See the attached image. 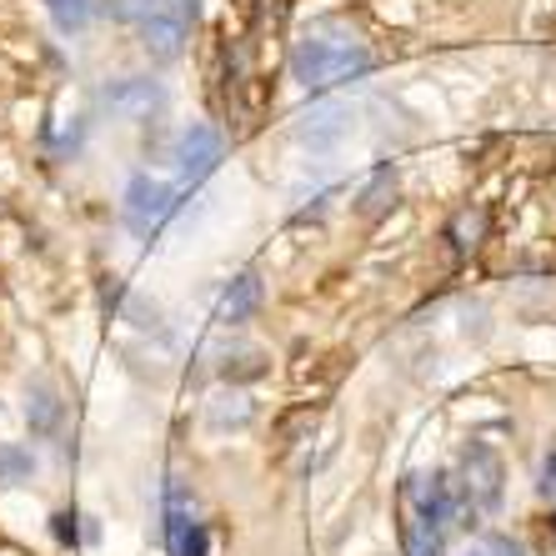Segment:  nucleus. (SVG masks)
<instances>
[{"label": "nucleus", "instance_id": "nucleus-6", "mask_svg": "<svg viewBox=\"0 0 556 556\" xmlns=\"http://www.w3.org/2000/svg\"><path fill=\"white\" fill-rule=\"evenodd\" d=\"M166 546H170V556H211V536L191 517V502H186L181 481L166 486Z\"/></svg>", "mask_w": 556, "mask_h": 556}, {"label": "nucleus", "instance_id": "nucleus-12", "mask_svg": "<svg viewBox=\"0 0 556 556\" xmlns=\"http://www.w3.org/2000/svg\"><path fill=\"white\" fill-rule=\"evenodd\" d=\"M30 471H36V456L15 441H0V486H21L30 481Z\"/></svg>", "mask_w": 556, "mask_h": 556}, {"label": "nucleus", "instance_id": "nucleus-1", "mask_svg": "<svg viewBox=\"0 0 556 556\" xmlns=\"http://www.w3.org/2000/svg\"><path fill=\"white\" fill-rule=\"evenodd\" d=\"M362 71H371V51L351 36H306L291 51V80L306 91H326L341 80H356Z\"/></svg>", "mask_w": 556, "mask_h": 556}, {"label": "nucleus", "instance_id": "nucleus-14", "mask_svg": "<svg viewBox=\"0 0 556 556\" xmlns=\"http://www.w3.org/2000/svg\"><path fill=\"white\" fill-rule=\"evenodd\" d=\"M387 195H396V170H376V181L366 186V195H362V211L366 216L387 211Z\"/></svg>", "mask_w": 556, "mask_h": 556}, {"label": "nucleus", "instance_id": "nucleus-2", "mask_svg": "<svg viewBox=\"0 0 556 556\" xmlns=\"http://www.w3.org/2000/svg\"><path fill=\"white\" fill-rule=\"evenodd\" d=\"M166 86L155 76H116L111 86H101V105L116 121H130V126H146V121L166 116Z\"/></svg>", "mask_w": 556, "mask_h": 556}, {"label": "nucleus", "instance_id": "nucleus-10", "mask_svg": "<svg viewBox=\"0 0 556 556\" xmlns=\"http://www.w3.org/2000/svg\"><path fill=\"white\" fill-rule=\"evenodd\" d=\"M256 306H261V281L247 271V276H236V281L226 286V296H220V306H216V321L220 326H241V321L256 316Z\"/></svg>", "mask_w": 556, "mask_h": 556}, {"label": "nucleus", "instance_id": "nucleus-7", "mask_svg": "<svg viewBox=\"0 0 556 556\" xmlns=\"http://www.w3.org/2000/svg\"><path fill=\"white\" fill-rule=\"evenodd\" d=\"M220 155H226V141H220V130L206 126V121H191V126L176 136V166H181L186 181L211 176V170L220 166Z\"/></svg>", "mask_w": 556, "mask_h": 556}, {"label": "nucleus", "instance_id": "nucleus-3", "mask_svg": "<svg viewBox=\"0 0 556 556\" xmlns=\"http://www.w3.org/2000/svg\"><path fill=\"white\" fill-rule=\"evenodd\" d=\"M191 21H195V0H170L161 11H151L141 21V51L151 61H176L186 51V36H191Z\"/></svg>", "mask_w": 556, "mask_h": 556}, {"label": "nucleus", "instance_id": "nucleus-13", "mask_svg": "<svg viewBox=\"0 0 556 556\" xmlns=\"http://www.w3.org/2000/svg\"><path fill=\"white\" fill-rule=\"evenodd\" d=\"M346 111H337V105H331V111H321V116H316V126H306V141L311 146H331L341 136V130H346Z\"/></svg>", "mask_w": 556, "mask_h": 556}, {"label": "nucleus", "instance_id": "nucleus-18", "mask_svg": "<svg viewBox=\"0 0 556 556\" xmlns=\"http://www.w3.org/2000/svg\"><path fill=\"white\" fill-rule=\"evenodd\" d=\"M486 552H492V556H527V546L511 542V536H492V542H486Z\"/></svg>", "mask_w": 556, "mask_h": 556}, {"label": "nucleus", "instance_id": "nucleus-8", "mask_svg": "<svg viewBox=\"0 0 556 556\" xmlns=\"http://www.w3.org/2000/svg\"><path fill=\"white\" fill-rule=\"evenodd\" d=\"M26 427L36 441H61L65 402H61V387H55L51 376H30L26 381Z\"/></svg>", "mask_w": 556, "mask_h": 556}, {"label": "nucleus", "instance_id": "nucleus-11", "mask_svg": "<svg viewBox=\"0 0 556 556\" xmlns=\"http://www.w3.org/2000/svg\"><path fill=\"white\" fill-rule=\"evenodd\" d=\"M46 11H51V21H55L61 36H80V30L91 26L96 0H46Z\"/></svg>", "mask_w": 556, "mask_h": 556}, {"label": "nucleus", "instance_id": "nucleus-15", "mask_svg": "<svg viewBox=\"0 0 556 556\" xmlns=\"http://www.w3.org/2000/svg\"><path fill=\"white\" fill-rule=\"evenodd\" d=\"M266 371V362H261V351H241V356H226V366H220V376L226 381H251V376Z\"/></svg>", "mask_w": 556, "mask_h": 556}, {"label": "nucleus", "instance_id": "nucleus-17", "mask_svg": "<svg viewBox=\"0 0 556 556\" xmlns=\"http://www.w3.org/2000/svg\"><path fill=\"white\" fill-rule=\"evenodd\" d=\"M536 492L552 496V502H556V446L542 456V477H536Z\"/></svg>", "mask_w": 556, "mask_h": 556}, {"label": "nucleus", "instance_id": "nucleus-19", "mask_svg": "<svg viewBox=\"0 0 556 556\" xmlns=\"http://www.w3.org/2000/svg\"><path fill=\"white\" fill-rule=\"evenodd\" d=\"M462 556H492V552H481V546H466V552Z\"/></svg>", "mask_w": 556, "mask_h": 556}, {"label": "nucleus", "instance_id": "nucleus-5", "mask_svg": "<svg viewBox=\"0 0 556 556\" xmlns=\"http://www.w3.org/2000/svg\"><path fill=\"white\" fill-rule=\"evenodd\" d=\"M170 211H176V191H170L166 181H155L151 170H136V176L126 181V220L136 226V231L151 236Z\"/></svg>", "mask_w": 556, "mask_h": 556}, {"label": "nucleus", "instance_id": "nucleus-16", "mask_svg": "<svg viewBox=\"0 0 556 556\" xmlns=\"http://www.w3.org/2000/svg\"><path fill=\"white\" fill-rule=\"evenodd\" d=\"M76 511H55V542H65V546H76L80 542V527H76Z\"/></svg>", "mask_w": 556, "mask_h": 556}, {"label": "nucleus", "instance_id": "nucleus-9", "mask_svg": "<svg viewBox=\"0 0 556 556\" xmlns=\"http://www.w3.org/2000/svg\"><path fill=\"white\" fill-rule=\"evenodd\" d=\"M402 552L406 556H446V531L431 527L412 502H402Z\"/></svg>", "mask_w": 556, "mask_h": 556}, {"label": "nucleus", "instance_id": "nucleus-4", "mask_svg": "<svg viewBox=\"0 0 556 556\" xmlns=\"http://www.w3.org/2000/svg\"><path fill=\"white\" fill-rule=\"evenodd\" d=\"M456 486H462V496L477 506V511H496V506H502V456H496L486 441H466Z\"/></svg>", "mask_w": 556, "mask_h": 556}]
</instances>
